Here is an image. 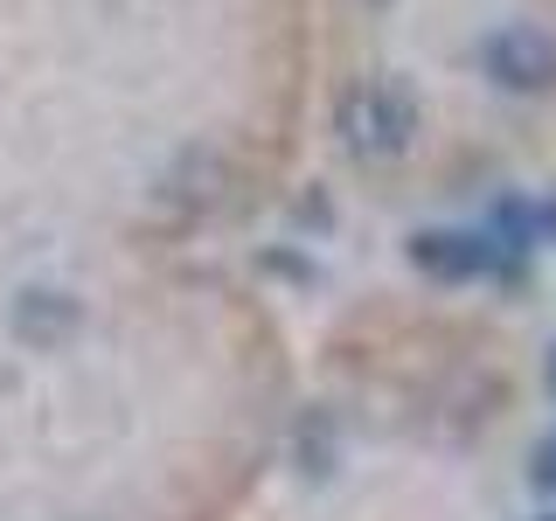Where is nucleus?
I'll list each match as a JSON object with an SVG mask.
<instances>
[{"mask_svg": "<svg viewBox=\"0 0 556 521\" xmlns=\"http://www.w3.org/2000/svg\"><path fill=\"white\" fill-rule=\"evenodd\" d=\"M313 56L271 0H0V521H278Z\"/></svg>", "mask_w": 556, "mask_h": 521, "instance_id": "f257e3e1", "label": "nucleus"}]
</instances>
